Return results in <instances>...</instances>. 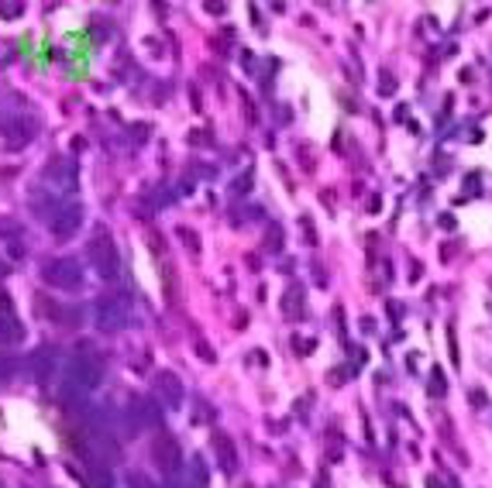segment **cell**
Listing matches in <instances>:
<instances>
[{"instance_id": "cell-1", "label": "cell", "mask_w": 492, "mask_h": 488, "mask_svg": "<svg viewBox=\"0 0 492 488\" xmlns=\"http://www.w3.org/2000/svg\"><path fill=\"white\" fill-rule=\"evenodd\" d=\"M87 262L97 269L100 279H117L121 275V255H117V244L110 237V231L100 224L94 227V237L87 241Z\"/></svg>"}, {"instance_id": "cell-2", "label": "cell", "mask_w": 492, "mask_h": 488, "mask_svg": "<svg viewBox=\"0 0 492 488\" xmlns=\"http://www.w3.org/2000/svg\"><path fill=\"white\" fill-rule=\"evenodd\" d=\"M42 275H45L49 286H55L62 293H73V289L83 286V262L80 258H52V262H45Z\"/></svg>"}, {"instance_id": "cell-3", "label": "cell", "mask_w": 492, "mask_h": 488, "mask_svg": "<svg viewBox=\"0 0 492 488\" xmlns=\"http://www.w3.org/2000/svg\"><path fill=\"white\" fill-rule=\"evenodd\" d=\"M100 365L90 358V354H76L69 365H66V379H62V386H69V389L76 392H90L100 386Z\"/></svg>"}, {"instance_id": "cell-4", "label": "cell", "mask_w": 492, "mask_h": 488, "mask_svg": "<svg viewBox=\"0 0 492 488\" xmlns=\"http://www.w3.org/2000/svg\"><path fill=\"white\" fill-rule=\"evenodd\" d=\"M128 320H131V313H128L124 296H100V299H97V327L103 330V334H117V330H124V327H128Z\"/></svg>"}, {"instance_id": "cell-5", "label": "cell", "mask_w": 492, "mask_h": 488, "mask_svg": "<svg viewBox=\"0 0 492 488\" xmlns=\"http://www.w3.org/2000/svg\"><path fill=\"white\" fill-rule=\"evenodd\" d=\"M35 134H38V124H35L31 117H24V114L3 117V120H0V138H3L7 148H24Z\"/></svg>"}, {"instance_id": "cell-6", "label": "cell", "mask_w": 492, "mask_h": 488, "mask_svg": "<svg viewBox=\"0 0 492 488\" xmlns=\"http://www.w3.org/2000/svg\"><path fill=\"white\" fill-rule=\"evenodd\" d=\"M80 227H83V206H80V203L59 206V210L52 213V220H49V231H52L55 241H69Z\"/></svg>"}, {"instance_id": "cell-7", "label": "cell", "mask_w": 492, "mask_h": 488, "mask_svg": "<svg viewBox=\"0 0 492 488\" xmlns=\"http://www.w3.org/2000/svg\"><path fill=\"white\" fill-rule=\"evenodd\" d=\"M134 430H155L162 426V402L155 399H131V409H128Z\"/></svg>"}, {"instance_id": "cell-8", "label": "cell", "mask_w": 492, "mask_h": 488, "mask_svg": "<svg viewBox=\"0 0 492 488\" xmlns=\"http://www.w3.org/2000/svg\"><path fill=\"white\" fill-rule=\"evenodd\" d=\"M152 386H155V395H159L169 409H179V406H183L186 389H183V382H179V375H176V372H159Z\"/></svg>"}, {"instance_id": "cell-9", "label": "cell", "mask_w": 492, "mask_h": 488, "mask_svg": "<svg viewBox=\"0 0 492 488\" xmlns=\"http://www.w3.org/2000/svg\"><path fill=\"white\" fill-rule=\"evenodd\" d=\"M55 365H59V351H55L52 344L35 347L31 358H28V368H31V375H35L38 382H49V379L55 375Z\"/></svg>"}, {"instance_id": "cell-10", "label": "cell", "mask_w": 492, "mask_h": 488, "mask_svg": "<svg viewBox=\"0 0 492 488\" xmlns=\"http://www.w3.org/2000/svg\"><path fill=\"white\" fill-rule=\"evenodd\" d=\"M152 454H155V464H159L162 471H169V475L179 471V464H183V461H179V458H183V454H179V444H176L169 433H159V437H155Z\"/></svg>"}, {"instance_id": "cell-11", "label": "cell", "mask_w": 492, "mask_h": 488, "mask_svg": "<svg viewBox=\"0 0 492 488\" xmlns=\"http://www.w3.org/2000/svg\"><path fill=\"white\" fill-rule=\"evenodd\" d=\"M213 451H217V458H220V471L224 475H234L238 471V451H234V440L227 437V433H213Z\"/></svg>"}, {"instance_id": "cell-12", "label": "cell", "mask_w": 492, "mask_h": 488, "mask_svg": "<svg viewBox=\"0 0 492 488\" xmlns=\"http://www.w3.org/2000/svg\"><path fill=\"white\" fill-rule=\"evenodd\" d=\"M38 306H42V309L49 313V320H52V323H62V327H76V323H80V316H83V313H80L76 306H62V302H49L45 296L38 299Z\"/></svg>"}, {"instance_id": "cell-13", "label": "cell", "mask_w": 492, "mask_h": 488, "mask_svg": "<svg viewBox=\"0 0 492 488\" xmlns=\"http://www.w3.org/2000/svg\"><path fill=\"white\" fill-rule=\"evenodd\" d=\"M283 313H286V320H296L303 313V289L299 286H290L283 293Z\"/></svg>"}, {"instance_id": "cell-14", "label": "cell", "mask_w": 492, "mask_h": 488, "mask_svg": "<svg viewBox=\"0 0 492 488\" xmlns=\"http://www.w3.org/2000/svg\"><path fill=\"white\" fill-rule=\"evenodd\" d=\"M14 341H21V327H17L14 313H3L0 316V344H14Z\"/></svg>"}, {"instance_id": "cell-15", "label": "cell", "mask_w": 492, "mask_h": 488, "mask_svg": "<svg viewBox=\"0 0 492 488\" xmlns=\"http://www.w3.org/2000/svg\"><path fill=\"white\" fill-rule=\"evenodd\" d=\"M190 482H193V488H210V478H207V464H203L200 458H193V464H190Z\"/></svg>"}, {"instance_id": "cell-16", "label": "cell", "mask_w": 492, "mask_h": 488, "mask_svg": "<svg viewBox=\"0 0 492 488\" xmlns=\"http://www.w3.org/2000/svg\"><path fill=\"white\" fill-rule=\"evenodd\" d=\"M87 488H114V478H110V471H103V468H94V471H90V478H87Z\"/></svg>"}, {"instance_id": "cell-17", "label": "cell", "mask_w": 492, "mask_h": 488, "mask_svg": "<svg viewBox=\"0 0 492 488\" xmlns=\"http://www.w3.org/2000/svg\"><path fill=\"white\" fill-rule=\"evenodd\" d=\"M0 14H3L7 21H14V17L24 14V7H21V3H0Z\"/></svg>"}, {"instance_id": "cell-18", "label": "cell", "mask_w": 492, "mask_h": 488, "mask_svg": "<svg viewBox=\"0 0 492 488\" xmlns=\"http://www.w3.org/2000/svg\"><path fill=\"white\" fill-rule=\"evenodd\" d=\"M245 190H252V176H238L234 186H231V196H241Z\"/></svg>"}, {"instance_id": "cell-19", "label": "cell", "mask_w": 492, "mask_h": 488, "mask_svg": "<svg viewBox=\"0 0 492 488\" xmlns=\"http://www.w3.org/2000/svg\"><path fill=\"white\" fill-rule=\"evenodd\" d=\"M179 237L186 241V248H190V251H200V237H197V234H193V231H186V227H179Z\"/></svg>"}, {"instance_id": "cell-20", "label": "cell", "mask_w": 492, "mask_h": 488, "mask_svg": "<svg viewBox=\"0 0 492 488\" xmlns=\"http://www.w3.org/2000/svg\"><path fill=\"white\" fill-rule=\"evenodd\" d=\"M265 248H269V251H279V248H283V231H279V227H276V231H269Z\"/></svg>"}, {"instance_id": "cell-21", "label": "cell", "mask_w": 492, "mask_h": 488, "mask_svg": "<svg viewBox=\"0 0 492 488\" xmlns=\"http://www.w3.org/2000/svg\"><path fill=\"white\" fill-rule=\"evenodd\" d=\"M197 354L203 358V361H213V351H210V344H207V341H200V344H197Z\"/></svg>"}, {"instance_id": "cell-22", "label": "cell", "mask_w": 492, "mask_h": 488, "mask_svg": "<svg viewBox=\"0 0 492 488\" xmlns=\"http://www.w3.org/2000/svg\"><path fill=\"white\" fill-rule=\"evenodd\" d=\"M396 90V80L393 76H383V93H393Z\"/></svg>"}, {"instance_id": "cell-23", "label": "cell", "mask_w": 492, "mask_h": 488, "mask_svg": "<svg viewBox=\"0 0 492 488\" xmlns=\"http://www.w3.org/2000/svg\"><path fill=\"white\" fill-rule=\"evenodd\" d=\"M386 309H389V313H393L396 320H399V316H403V306H399V302H386Z\"/></svg>"}, {"instance_id": "cell-24", "label": "cell", "mask_w": 492, "mask_h": 488, "mask_svg": "<svg viewBox=\"0 0 492 488\" xmlns=\"http://www.w3.org/2000/svg\"><path fill=\"white\" fill-rule=\"evenodd\" d=\"M3 275H7V265H3V262H0V279H3Z\"/></svg>"}, {"instance_id": "cell-25", "label": "cell", "mask_w": 492, "mask_h": 488, "mask_svg": "<svg viewBox=\"0 0 492 488\" xmlns=\"http://www.w3.org/2000/svg\"><path fill=\"white\" fill-rule=\"evenodd\" d=\"M3 372H7V365H0V379H7V375H3Z\"/></svg>"}, {"instance_id": "cell-26", "label": "cell", "mask_w": 492, "mask_h": 488, "mask_svg": "<svg viewBox=\"0 0 492 488\" xmlns=\"http://www.w3.org/2000/svg\"><path fill=\"white\" fill-rule=\"evenodd\" d=\"M162 488H176V485H162Z\"/></svg>"}, {"instance_id": "cell-27", "label": "cell", "mask_w": 492, "mask_h": 488, "mask_svg": "<svg viewBox=\"0 0 492 488\" xmlns=\"http://www.w3.org/2000/svg\"><path fill=\"white\" fill-rule=\"evenodd\" d=\"M0 488H3V485H0Z\"/></svg>"}]
</instances>
